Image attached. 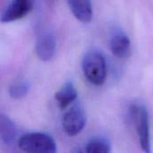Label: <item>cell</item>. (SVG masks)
Instances as JSON below:
<instances>
[{
    "instance_id": "obj_1",
    "label": "cell",
    "mask_w": 153,
    "mask_h": 153,
    "mask_svg": "<svg viewBox=\"0 0 153 153\" xmlns=\"http://www.w3.org/2000/svg\"><path fill=\"white\" fill-rule=\"evenodd\" d=\"M129 114L134 123L141 149L144 152L151 153V126L149 113L146 107L143 103L134 102L129 108Z\"/></svg>"
},
{
    "instance_id": "obj_2",
    "label": "cell",
    "mask_w": 153,
    "mask_h": 153,
    "mask_svg": "<svg viewBox=\"0 0 153 153\" xmlns=\"http://www.w3.org/2000/svg\"><path fill=\"white\" fill-rule=\"evenodd\" d=\"M82 68L85 78L96 86L102 85L108 76V65L103 54L98 50H91L85 54Z\"/></svg>"
},
{
    "instance_id": "obj_3",
    "label": "cell",
    "mask_w": 153,
    "mask_h": 153,
    "mask_svg": "<svg viewBox=\"0 0 153 153\" xmlns=\"http://www.w3.org/2000/svg\"><path fill=\"white\" fill-rule=\"evenodd\" d=\"M19 148L29 153H54L56 151L53 138L42 133H29L18 141Z\"/></svg>"
},
{
    "instance_id": "obj_4",
    "label": "cell",
    "mask_w": 153,
    "mask_h": 153,
    "mask_svg": "<svg viewBox=\"0 0 153 153\" xmlns=\"http://www.w3.org/2000/svg\"><path fill=\"white\" fill-rule=\"evenodd\" d=\"M86 122V114L80 105L73 106L65 113L62 119L63 128L69 136L79 134L84 129Z\"/></svg>"
},
{
    "instance_id": "obj_5",
    "label": "cell",
    "mask_w": 153,
    "mask_h": 153,
    "mask_svg": "<svg viewBox=\"0 0 153 153\" xmlns=\"http://www.w3.org/2000/svg\"><path fill=\"white\" fill-rule=\"evenodd\" d=\"M35 0H12L0 15L2 22H10L20 20L30 13Z\"/></svg>"
},
{
    "instance_id": "obj_6",
    "label": "cell",
    "mask_w": 153,
    "mask_h": 153,
    "mask_svg": "<svg viewBox=\"0 0 153 153\" xmlns=\"http://www.w3.org/2000/svg\"><path fill=\"white\" fill-rule=\"evenodd\" d=\"M109 48L112 54L117 58H127L132 53L130 39L120 30H117L112 33L109 39Z\"/></svg>"
},
{
    "instance_id": "obj_7",
    "label": "cell",
    "mask_w": 153,
    "mask_h": 153,
    "mask_svg": "<svg viewBox=\"0 0 153 153\" xmlns=\"http://www.w3.org/2000/svg\"><path fill=\"white\" fill-rule=\"evenodd\" d=\"M56 39L51 33L42 34L36 43V54L44 62L51 60L56 53Z\"/></svg>"
},
{
    "instance_id": "obj_8",
    "label": "cell",
    "mask_w": 153,
    "mask_h": 153,
    "mask_svg": "<svg viewBox=\"0 0 153 153\" xmlns=\"http://www.w3.org/2000/svg\"><path fill=\"white\" fill-rule=\"evenodd\" d=\"M69 8L74 17L82 23H89L93 17L91 0H67Z\"/></svg>"
},
{
    "instance_id": "obj_9",
    "label": "cell",
    "mask_w": 153,
    "mask_h": 153,
    "mask_svg": "<svg viewBox=\"0 0 153 153\" xmlns=\"http://www.w3.org/2000/svg\"><path fill=\"white\" fill-rule=\"evenodd\" d=\"M77 98V91L73 82H68L55 94V99L61 109H65Z\"/></svg>"
},
{
    "instance_id": "obj_10",
    "label": "cell",
    "mask_w": 153,
    "mask_h": 153,
    "mask_svg": "<svg viewBox=\"0 0 153 153\" xmlns=\"http://www.w3.org/2000/svg\"><path fill=\"white\" fill-rule=\"evenodd\" d=\"M17 135V131L13 121L0 113V141L6 145H12Z\"/></svg>"
},
{
    "instance_id": "obj_11",
    "label": "cell",
    "mask_w": 153,
    "mask_h": 153,
    "mask_svg": "<svg viewBox=\"0 0 153 153\" xmlns=\"http://www.w3.org/2000/svg\"><path fill=\"white\" fill-rule=\"evenodd\" d=\"M85 152L87 153H109L111 152V144L104 137H95L87 143Z\"/></svg>"
},
{
    "instance_id": "obj_12",
    "label": "cell",
    "mask_w": 153,
    "mask_h": 153,
    "mask_svg": "<svg viewBox=\"0 0 153 153\" xmlns=\"http://www.w3.org/2000/svg\"><path fill=\"white\" fill-rule=\"evenodd\" d=\"M29 91V85L27 82H18L10 88V95L13 99H21L24 97Z\"/></svg>"
}]
</instances>
